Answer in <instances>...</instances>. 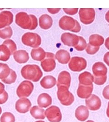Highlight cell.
Returning <instances> with one entry per match:
<instances>
[{
    "instance_id": "8",
    "label": "cell",
    "mask_w": 109,
    "mask_h": 122,
    "mask_svg": "<svg viewBox=\"0 0 109 122\" xmlns=\"http://www.w3.org/2000/svg\"><path fill=\"white\" fill-rule=\"evenodd\" d=\"M33 84L30 81H25L21 83L18 87L17 93L19 98L30 96L33 90Z\"/></svg>"
},
{
    "instance_id": "44",
    "label": "cell",
    "mask_w": 109,
    "mask_h": 122,
    "mask_svg": "<svg viewBox=\"0 0 109 122\" xmlns=\"http://www.w3.org/2000/svg\"><path fill=\"white\" fill-rule=\"evenodd\" d=\"M106 114L107 116L109 118V102L108 103V108L107 109V111H106Z\"/></svg>"
},
{
    "instance_id": "36",
    "label": "cell",
    "mask_w": 109,
    "mask_h": 122,
    "mask_svg": "<svg viewBox=\"0 0 109 122\" xmlns=\"http://www.w3.org/2000/svg\"><path fill=\"white\" fill-rule=\"evenodd\" d=\"M8 99V94L5 91L3 93L0 95V104H3L6 102Z\"/></svg>"
},
{
    "instance_id": "5",
    "label": "cell",
    "mask_w": 109,
    "mask_h": 122,
    "mask_svg": "<svg viewBox=\"0 0 109 122\" xmlns=\"http://www.w3.org/2000/svg\"><path fill=\"white\" fill-rule=\"evenodd\" d=\"M57 95L59 100L61 104L64 105H70L74 101V97L73 94L69 91L68 88L65 86L58 87Z\"/></svg>"
},
{
    "instance_id": "14",
    "label": "cell",
    "mask_w": 109,
    "mask_h": 122,
    "mask_svg": "<svg viewBox=\"0 0 109 122\" xmlns=\"http://www.w3.org/2000/svg\"><path fill=\"white\" fill-rule=\"evenodd\" d=\"M86 104L89 109L96 111L100 108L101 106V100L99 97L96 95H92L86 100Z\"/></svg>"
},
{
    "instance_id": "2",
    "label": "cell",
    "mask_w": 109,
    "mask_h": 122,
    "mask_svg": "<svg viewBox=\"0 0 109 122\" xmlns=\"http://www.w3.org/2000/svg\"><path fill=\"white\" fill-rule=\"evenodd\" d=\"M21 74L24 78L34 82L38 81L43 76L39 66L36 65L25 66L22 68Z\"/></svg>"
},
{
    "instance_id": "31",
    "label": "cell",
    "mask_w": 109,
    "mask_h": 122,
    "mask_svg": "<svg viewBox=\"0 0 109 122\" xmlns=\"http://www.w3.org/2000/svg\"><path fill=\"white\" fill-rule=\"evenodd\" d=\"M87 43L83 37L79 36V42L74 47L75 49L78 51H82L87 47Z\"/></svg>"
},
{
    "instance_id": "39",
    "label": "cell",
    "mask_w": 109,
    "mask_h": 122,
    "mask_svg": "<svg viewBox=\"0 0 109 122\" xmlns=\"http://www.w3.org/2000/svg\"><path fill=\"white\" fill-rule=\"evenodd\" d=\"M104 61L105 63L109 66V52H106L104 57Z\"/></svg>"
},
{
    "instance_id": "19",
    "label": "cell",
    "mask_w": 109,
    "mask_h": 122,
    "mask_svg": "<svg viewBox=\"0 0 109 122\" xmlns=\"http://www.w3.org/2000/svg\"><path fill=\"white\" fill-rule=\"evenodd\" d=\"M13 57L17 62L22 64L25 63L29 59L28 53L24 50H19L14 52Z\"/></svg>"
},
{
    "instance_id": "32",
    "label": "cell",
    "mask_w": 109,
    "mask_h": 122,
    "mask_svg": "<svg viewBox=\"0 0 109 122\" xmlns=\"http://www.w3.org/2000/svg\"><path fill=\"white\" fill-rule=\"evenodd\" d=\"M15 118L12 113L5 112L1 115L0 122H15Z\"/></svg>"
},
{
    "instance_id": "25",
    "label": "cell",
    "mask_w": 109,
    "mask_h": 122,
    "mask_svg": "<svg viewBox=\"0 0 109 122\" xmlns=\"http://www.w3.org/2000/svg\"><path fill=\"white\" fill-rule=\"evenodd\" d=\"M56 79L52 76H46L42 79L40 84L41 86L45 89H50L55 86L56 84Z\"/></svg>"
},
{
    "instance_id": "17",
    "label": "cell",
    "mask_w": 109,
    "mask_h": 122,
    "mask_svg": "<svg viewBox=\"0 0 109 122\" xmlns=\"http://www.w3.org/2000/svg\"><path fill=\"white\" fill-rule=\"evenodd\" d=\"M93 90V85L92 84L90 86H84L79 85L77 91L78 96L82 99H87L90 97Z\"/></svg>"
},
{
    "instance_id": "15",
    "label": "cell",
    "mask_w": 109,
    "mask_h": 122,
    "mask_svg": "<svg viewBox=\"0 0 109 122\" xmlns=\"http://www.w3.org/2000/svg\"><path fill=\"white\" fill-rule=\"evenodd\" d=\"M31 106V101L26 98H22L17 100L16 104V109L18 112L26 113L28 112Z\"/></svg>"
},
{
    "instance_id": "16",
    "label": "cell",
    "mask_w": 109,
    "mask_h": 122,
    "mask_svg": "<svg viewBox=\"0 0 109 122\" xmlns=\"http://www.w3.org/2000/svg\"><path fill=\"white\" fill-rule=\"evenodd\" d=\"M12 13L9 11H4L0 13V29L10 25L13 22Z\"/></svg>"
},
{
    "instance_id": "20",
    "label": "cell",
    "mask_w": 109,
    "mask_h": 122,
    "mask_svg": "<svg viewBox=\"0 0 109 122\" xmlns=\"http://www.w3.org/2000/svg\"><path fill=\"white\" fill-rule=\"evenodd\" d=\"M55 57L60 63L62 64H66L70 60V53L66 50L61 49L56 53Z\"/></svg>"
},
{
    "instance_id": "10",
    "label": "cell",
    "mask_w": 109,
    "mask_h": 122,
    "mask_svg": "<svg viewBox=\"0 0 109 122\" xmlns=\"http://www.w3.org/2000/svg\"><path fill=\"white\" fill-rule=\"evenodd\" d=\"M56 66L55 56L52 53L46 52L45 58L41 62V66L46 72H50L55 69Z\"/></svg>"
},
{
    "instance_id": "3",
    "label": "cell",
    "mask_w": 109,
    "mask_h": 122,
    "mask_svg": "<svg viewBox=\"0 0 109 122\" xmlns=\"http://www.w3.org/2000/svg\"><path fill=\"white\" fill-rule=\"evenodd\" d=\"M17 49L15 43L11 39L5 40L2 45H0V61H6L16 52Z\"/></svg>"
},
{
    "instance_id": "23",
    "label": "cell",
    "mask_w": 109,
    "mask_h": 122,
    "mask_svg": "<svg viewBox=\"0 0 109 122\" xmlns=\"http://www.w3.org/2000/svg\"><path fill=\"white\" fill-rule=\"evenodd\" d=\"M89 114V112L87 108L83 105L78 107L75 112L76 118L80 121H84L86 120L88 118Z\"/></svg>"
},
{
    "instance_id": "47",
    "label": "cell",
    "mask_w": 109,
    "mask_h": 122,
    "mask_svg": "<svg viewBox=\"0 0 109 122\" xmlns=\"http://www.w3.org/2000/svg\"><path fill=\"white\" fill-rule=\"evenodd\" d=\"M44 122V121H36V122Z\"/></svg>"
},
{
    "instance_id": "40",
    "label": "cell",
    "mask_w": 109,
    "mask_h": 122,
    "mask_svg": "<svg viewBox=\"0 0 109 122\" xmlns=\"http://www.w3.org/2000/svg\"><path fill=\"white\" fill-rule=\"evenodd\" d=\"M61 9H51L48 8L47 10L48 11L52 14H56L57 13L59 12Z\"/></svg>"
},
{
    "instance_id": "12",
    "label": "cell",
    "mask_w": 109,
    "mask_h": 122,
    "mask_svg": "<svg viewBox=\"0 0 109 122\" xmlns=\"http://www.w3.org/2000/svg\"><path fill=\"white\" fill-rule=\"evenodd\" d=\"M62 42L65 45L74 47L79 42V36L69 33H64L61 36Z\"/></svg>"
},
{
    "instance_id": "21",
    "label": "cell",
    "mask_w": 109,
    "mask_h": 122,
    "mask_svg": "<svg viewBox=\"0 0 109 122\" xmlns=\"http://www.w3.org/2000/svg\"><path fill=\"white\" fill-rule=\"evenodd\" d=\"M79 80L80 85L90 86L94 81V77L89 72L85 71L79 75Z\"/></svg>"
},
{
    "instance_id": "27",
    "label": "cell",
    "mask_w": 109,
    "mask_h": 122,
    "mask_svg": "<svg viewBox=\"0 0 109 122\" xmlns=\"http://www.w3.org/2000/svg\"><path fill=\"white\" fill-rule=\"evenodd\" d=\"M104 42V39L103 37L99 35H92L89 38V43L92 46L100 47L103 44Z\"/></svg>"
},
{
    "instance_id": "26",
    "label": "cell",
    "mask_w": 109,
    "mask_h": 122,
    "mask_svg": "<svg viewBox=\"0 0 109 122\" xmlns=\"http://www.w3.org/2000/svg\"><path fill=\"white\" fill-rule=\"evenodd\" d=\"M46 52L41 48L33 49L31 51L32 58L37 61H42L46 57Z\"/></svg>"
},
{
    "instance_id": "46",
    "label": "cell",
    "mask_w": 109,
    "mask_h": 122,
    "mask_svg": "<svg viewBox=\"0 0 109 122\" xmlns=\"http://www.w3.org/2000/svg\"><path fill=\"white\" fill-rule=\"evenodd\" d=\"M93 122V121H92V120H88V121H87V122Z\"/></svg>"
},
{
    "instance_id": "6",
    "label": "cell",
    "mask_w": 109,
    "mask_h": 122,
    "mask_svg": "<svg viewBox=\"0 0 109 122\" xmlns=\"http://www.w3.org/2000/svg\"><path fill=\"white\" fill-rule=\"evenodd\" d=\"M22 40L23 44L25 45L34 48L39 47L41 43L40 35L34 33H26L23 35Z\"/></svg>"
},
{
    "instance_id": "35",
    "label": "cell",
    "mask_w": 109,
    "mask_h": 122,
    "mask_svg": "<svg viewBox=\"0 0 109 122\" xmlns=\"http://www.w3.org/2000/svg\"><path fill=\"white\" fill-rule=\"evenodd\" d=\"M107 76H105L103 77L100 78H94V82L97 85H102L105 84L106 81Z\"/></svg>"
},
{
    "instance_id": "4",
    "label": "cell",
    "mask_w": 109,
    "mask_h": 122,
    "mask_svg": "<svg viewBox=\"0 0 109 122\" xmlns=\"http://www.w3.org/2000/svg\"><path fill=\"white\" fill-rule=\"evenodd\" d=\"M59 25L63 30H70L75 33H78L81 30L79 22L73 18L68 16H64L61 18Z\"/></svg>"
},
{
    "instance_id": "37",
    "label": "cell",
    "mask_w": 109,
    "mask_h": 122,
    "mask_svg": "<svg viewBox=\"0 0 109 122\" xmlns=\"http://www.w3.org/2000/svg\"><path fill=\"white\" fill-rule=\"evenodd\" d=\"M63 10L67 14L70 15H73L77 13L78 9V8H74V9L63 8Z\"/></svg>"
},
{
    "instance_id": "43",
    "label": "cell",
    "mask_w": 109,
    "mask_h": 122,
    "mask_svg": "<svg viewBox=\"0 0 109 122\" xmlns=\"http://www.w3.org/2000/svg\"><path fill=\"white\" fill-rule=\"evenodd\" d=\"M105 18L106 20L108 23H109V10L107 13H106L105 16Z\"/></svg>"
},
{
    "instance_id": "42",
    "label": "cell",
    "mask_w": 109,
    "mask_h": 122,
    "mask_svg": "<svg viewBox=\"0 0 109 122\" xmlns=\"http://www.w3.org/2000/svg\"><path fill=\"white\" fill-rule=\"evenodd\" d=\"M105 46L109 50V37L107 38L105 41Z\"/></svg>"
},
{
    "instance_id": "7",
    "label": "cell",
    "mask_w": 109,
    "mask_h": 122,
    "mask_svg": "<svg viewBox=\"0 0 109 122\" xmlns=\"http://www.w3.org/2000/svg\"><path fill=\"white\" fill-rule=\"evenodd\" d=\"M96 13L93 8H81L79 10L80 21L85 25H89L94 21Z\"/></svg>"
},
{
    "instance_id": "33",
    "label": "cell",
    "mask_w": 109,
    "mask_h": 122,
    "mask_svg": "<svg viewBox=\"0 0 109 122\" xmlns=\"http://www.w3.org/2000/svg\"><path fill=\"white\" fill-rule=\"evenodd\" d=\"M17 78V75L15 71L11 69L10 74L9 76L4 80L2 81L4 83L6 84H11L14 83Z\"/></svg>"
},
{
    "instance_id": "13",
    "label": "cell",
    "mask_w": 109,
    "mask_h": 122,
    "mask_svg": "<svg viewBox=\"0 0 109 122\" xmlns=\"http://www.w3.org/2000/svg\"><path fill=\"white\" fill-rule=\"evenodd\" d=\"M92 71L95 78H100L106 76L107 69L104 63L97 62L92 67Z\"/></svg>"
},
{
    "instance_id": "45",
    "label": "cell",
    "mask_w": 109,
    "mask_h": 122,
    "mask_svg": "<svg viewBox=\"0 0 109 122\" xmlns=\"http://www.w3.org/2000/svg\"><path fill=\"white\" fill-rule=\"evenodd\" d=\"M1 112H2V109H1V108L0 107V113H1Z\"/></svg>"
},
{
    "instance_id": "1",
    "label": "cell",
    "mask_w": 109,
    "mask_h": 122,
    "mask_svg": "<svg viewBox=\"0 0 109 122\" xmlns=\"http://www.w3.org/2000/svg\"><path fill=\"white\" fill-rule=\"evenodd\" d=\"M16 23L22 29L34 30L38 26L36 17L32 15H28L26 12H19L16 15Z\"/></svg>"
},
{
    "instance_id": "29",
    "label": "cell",
    "mask_w": 109,
    "mask_h": 122,
    "mask_svg": "<svg viewBox=\"0 0 109 122\" xmlns=\"http://www.w3.org/2000/svg\"><path fill=\"white\" fill-rule=\"evenodd\" d=\"M11 69L6 64L0 63V79L3 81L10 74Z\"/></svg>"
},
{
    "instance_id": "28",
    "label": "cell",
    "mask_w": 109,
    "mask_h": 122,
    "mask_svg": "<svg viewBox=\"0 0 109 122\" xmlns=\"http://www.w3.org/2000/svg\"><path fill=\"white\" fill-rule=\"evenodd\" d=\"M44 110L37 106H33L30 110L31 115L35 119H44L45 115Z\"/></svg>"
},
{
    "instance_id": "41",
    "label": "cell",
    "mask_w": 109,
    "mask_h": 122,
    "mask_svg": "<svg viewBox=\"0 0 109 122\" xmlns=\"http://www.w3.org/2000/svg\"><path fill=\"white\" fill-rule=\"evenodd\" d=\"M4 88V85L2 83L0 82V95L4 92L5 91Z\"/></svg>"
},
{
    "instance_id": "48",
    "label": "cell",
    "mask_w": 109,
    "mask_h": 122,
    "mask_svg": "<svg viewBox=\"0 0 109 122\" xmlns=\"http://www.w3.org/2000/svg\"></svg>"
},
{
    "instance_id": "9",
    "label": "cell",
    "mask_w": 109,
    "mask_h": 122,
    "mask_svg": "<svg viewBox=\"0 0 109 122\" xmlns=\"http://www.w3.org/2000/svg\"><path fill=\"white\" fill-rule=\"evenodd\" d=\"M86 66V61L81 57H73L69 63L70 69L73 71H80L85 69Z\"/></svg>"
},
{
    "instance_id": "24",
    "label": "cell",
    "mask_w": 109,
    "mask_h": 122,
    "mask_svg": "<svg viewBox=\"0 0 109 122\" xmlns=\"http://www.w3.org/2000/svg\"><path fill=\"white\" fill-rule=\"evenodd\" d=\"M37 103L40 107L46 108L52 103V97L46 93H42L38 97Z\"/></svg>"
},
{
    "instance_id": "18",
    "label": "cell",
    "mask_w": 109,
    "mask_h": 122,
    "mask_svg": "<svg viewBox=\"0 0 109 122\" xmlns=\"http://www.w3.org/2000/svg\"><path fill=\"white\" fill-rule=\"evenodd\" d=\"M71 76L70 73L66 71H63L60 73L58 76L57 86V87L59 86H65L69 88Z\"/></svg>"
},
{
    "instance_id": "34",
    "label": "cell",
    "mask_w": 109,
    "mask_h": 122,
    "mask_svg": "<svg viewBox=\"0 0 109 122\" xmlns=\"http://www.w3.org/2000/svg\"><path fill=\"white\" fill-rule=\"evenodd\" d=\"M100 49V47H96L92 46L90 44H87V48H86V52L88 54L90 55L95 54Z\"/></svg>"
},
{
    "instance_id": "22",
    "label": "cell",
    "mask_w": 109,
    "mask_h": 122,
    "mask_svg": "<svg viewBox=\"0 0 109 122\" xmlns=\"http://www.w3.org/2000/svg\"><path fill=\"white\" fill-rule=\"evenodd\" d=\"M40 27L44 30H48L52 25V18L47 14L42 15L39 20Z\"/></svg>"
},
{
    "instance_id": "30",
    "label": "cell",
    "mask_w": 109,
    "mask_h": 122,
    "mask_svg": "<svg viewBox=\"0 0 109 122\" xmlns=\"http://www.w3.org/2000/svg\"><path fill=\"white\" fill-rule=\"evenodd\" d=\"M13 34L11 28L10 26L5 28L4 29L0 30V38L2 39L10 38Z\"/></svg>"
},
{
    "instance_id": "11",
    "label": "cell",
    "mask_w": 109,
    "mask_h": 122,
    "mask_svg": "<svg viewBox=\"0 0 109 122\" xmlns=\"http://www.w3.org/2000/svg\"><path fill=\"white\" fill-rule=\"evenodd\" d=\"M45 115L51 122H60L61 120L62 115L60 109L55 106H52L46 109Z\"/></svg>"
},
{
    "instance_id": "38",
    "label": "cell",
    "mask_w": 109,
    "mask_h": 122,
    "mask_svg": "<svg viewBox=\"0 0 109 122\" xmlns=\"http://www.w3.org/2000/svg\"><path fill=\"white\" fill-rule=\"evenodd\" d=\"M103 96L105 99L109 100V85L105 87L103 91Z\"/></svg>"
}]
</instances>
